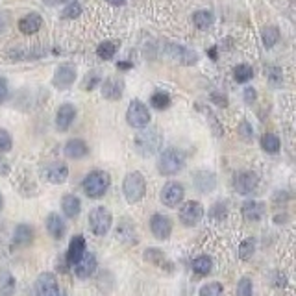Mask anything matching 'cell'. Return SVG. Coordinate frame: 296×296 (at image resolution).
<instances>
[{
    "label": "cell",
    "mask_w": 296,
    "mask_h": 296,
    "mask_svg": "<svg viewBox=\"0 0 296 296\" xmlns=\"http://www.w3.org/2000/svg\"><path fill=\"white\" fill-rule=\"evenodd\" d=\"M243 217L248 222H258L265 217V204L258 200H248L243 204Z\"/></svg>",
    "instance_id": "d6986e66"
},
{
    "label": "cell",
    "mask_w": 296,
    "mask_h": 296,
    "mask_svg": "<svg viewBox=\"0 0 296 296\" xmlns=\"http://www.w3.org/2000/svg\"><path fill=\"white\" fill-rule=\"evenodd\" d=\"M97 266L99 265H97V258H95V254L85 250L84 254H82V258L78 259L76 263L72 265V268H74V274H76L78 278L87 280V278H91L93 274H95Z\"/></svg>",
    "instance_id": "30bf717a"
},
{
    "label": "cell",
    "mask_w": 296,
    "mask_h": 296,
    "mask_svg": "<svg viewBox=\"0 0 296 296\" xmlns=\"http://www.w3.org/2000/svg\"><path fill=\"white\" fill-rule=\"evenodd\" d=\"M252 295H254L252 281L248 278H243V280L237 283V296H252Z\"/></svg>",
    "instance_id": "f35d334b"
},
{
    "label": "cell",
    "mask_w": 296,
    "mask_h": 296,
    "mask_svg": "<svg viewBox=\"0 0 296 296\" xmlns=\"http://www.w3.org/2000/svg\"><path fill=\"white\" fill-rule=\"evenodd\" d=\"M109 183H111V178L107 172L104 170H93L84 178V193L89 198H102L109 189Z\"/></svg>",
    "instance_id": "3957f363"
},
{
    "label": "cell",
    "mask_w": 296,
    "mask_h": 296,
    "mask_svg": "<svg viewBox=\"0 0 296 296\" xmlns=\"http://www.w3.org/2000/svg\"><path fill=\"white\" fill-rule=\"evenodd\" d=\"M183 197H185V189L182 183L178 182L165 183L161 189V202L167 207H178L183 202Z\"/></svg>",
    "instance_id": "ba28073f"
},
{
    "label": "cell",
    "mask_w": 296,
    "mask_h": 296,
    "mask_svg": "<svg viewBox=\"0 0 296 296\" xmlns=\"http://www.w3.org/2000/svg\"><path fill=\"white\" fill-rule=\"evenodd\" d=\"M15 278L8 268H0V296H13Z\"/></svg>",
    "instance_id": "4316f807"
},
{
    "label": "cell",
    "mask_w": 296,
    "mask_h": 296,
    "mask_svg": "<svg viewBox=\"0 0 296 296\" xmlns=\"http://www.w3.org/2000/svg\"><path fill=\"white\" fill-rule=\"evenodd\" d=\"M150 230H152L156 239L165 241V239H168L170 233H172V222H170V219L165 217V215L156 213L152 219H150Z\"/></svg>",
    "instance_id": "4fadbf2b"
},
{
    "label": "cell",
    "mask_w": 296,
    "mask_h": 296,
    "mask_svg": "<svg viewBox=\"0 0 296 296\" xmlns=\"http://www.w3.org/2000/svg\"><path fill=\"white\" fill-rule=\"evenodd\" d=\"M102 82V78H100V72H97V70H93L91 74H87L85 76V80H84V87L85 91H91V89H95V85L97 84H100Z\"/></svg>",
    "instance_id": "ab89813d"
},
{
    "label": "cell",
    "mask_w": 296,
    "mask_h": 296,
    "mask_svg": "<svg viewBox=\"0 0 296 296\" xmlns=\"http://www.w3.org/2000/svg\"><path fill=\"white\" fill-rule=\"evenodd\" d=\"M209 213H211L213 219H217V220L224 219V217H226V205L222 204V202H217V204L211 207V211Z\"/></svg>",
    "instance_id": "7bdbcfd3"
},
{
    "label": "cell",
    "mask_w": 296,
    "mask_h": 296,
    "mask_svg": "<svg viewBox=\"0 0 296 296\" xmlns=\"http://www.w3.org/2000/svg\"><path fill=\"white\" fill-rule=\"evenodd\" d=\"M85 252V239L84 235H74L70 239V244H68L67 250V263L70 266L76 263L78 259L82 258V254Z\"/></svg>",
    "instance_id": "603a6c76"
},
{
    "label": "cell",
    "mask_w": 296,
    "mask_h": 296,
    "mask_svg": "<svg viewBox=\"0 0 296 296\" xmlns=\"http://www.w3.org/2000/svg\"><path fill=\"white\" fill-rule=\"evenodd\" d=\"M239 133H241V137H243V139H246V141H250L252 135H254V132H252V126L246 121H243L241 124H239Z\"/></svg>",
    "instance_id": "ee69618b"
},
{
    "label": "cell",
    "mask_w": 296,
    "mask_h": 296,
    "mask_svg": "<svg viewBox=\"0 0 296 296\" xmlns=\"http://www.w3.org/2000/svg\"><path fill=\"white\" fill-rule=\"evenodd\" d=\"M254 252H256V241L254 239H244L239 246V258L243 261H248L254 256Z\"/></svg>",
    "instance_id": "e575fe53"
},
{
    "label": "cell",
    "mask_w": 296,
    "mask_h": 296,
    "mask_svg": "<svg viewBox=\"0 0 296 296\" xmlns=\"http://www.w3.org/2000/svg\"><path fill=\"white\" fill-rule=\"evenodd\" d=\"M61 209L65 213V217L68 219H76L80 211H82V202L80 198L74 197V195H65L63 200H61Z\"/></svg>",
    "instance_id": "484cf974"
},
{
    "label": "cell",
    "mask_w": 296,
    "mask_h": 296,
    "mask_svg": "<svg viewBox=\"0 0 296 296\" xmlns=\"http://www.w3.org/2000/svg\"><path fill=\"white\" fill-rule=\"evenodd\" d=\"M13 146V141H11V135L4 128H0V152H8Z\"/></svg>",
    "instance_id": "60d3db41"
},
{
    "label": "cell",
    "mask_w": 296,
    "mask_h": 296,
    "mask_svg": "<svg viewBox=\"0 0 296 296\" xmlns=\"http://www.w3.org/2000/svg\"><path fill=\"white\" fill-rule=\"evenodd\" d=\"M48 4H58V2H65V0H46Z\"/></svg>",
    "instance_id": "11a10c76"
},
{
    "label": "cell",
    "mask_w": 296,
    "mask_h": 296,
    "mask_svg": "<svg viewBox=\"0 0 296 296\" xmlns=\"http://www.w3.org/2000/svg\"><path fill=\"white\" fill-rule=\"evenodd\" d=\"M276 285H278V287H285V283H287V278H285V276H283V274H276Z\"/></svg>",
    "instance_id": "c3c4849f"
},
{
    "label": "cell",
    "mask_w": 296,
    "mask_h": 296,
    "mask_svg": "<svg viewBox=\"0 0 296 296\" xmlns=\"http://www.w3.org/2000/svg\"><path fill=\"white\" fill-rule=\"evenodd\" d=\"M117 67L122 68V70H128V68H132V63H130V61H119Z\"/></svg>",
    "instance_id": "f907efd6"
},
{
    "label": "cell",
    "mask_w": 296,
    "mask_h": 296,
    "mask_svg": "<svg viewBox=\"0 0 296 296\" xmlns=\"http://www.w3.org/2000/svg\"><path fill=\"white\" fill-rule=\"evenodd\" d=\"M167 52L172 60H176L178 63H182V65H193V63L198 61L197 52L191 50V48H185L182 45H168Z\"/></svg>",
    "instance_id": "5bb4252c"
},
{
    "label": "cell",
    "mask_w": 296,
    "mask_h": 296,
    "mask_svg": "<svg viewBox=\"0 0 296 296\" xmlns=\"http://www.w3.org/2000/svg\"><path fill=\"white\" fill-rule=\"evenodd\" d=\"M74 80H76V68L65 63V65H60L56 68V72L52 76V84L58 89H68L70 85L74 84Z\"/></svg>",
    "instance_id": "8fae6325"
},
{
    "label": "cell",
    "mask_w": 296,
    "mask_h": 296,
    "mask_svg": "<svg viewBox=\"0 0 296 296\" xmlns=\"http://www.w3.org/2000/svg\"><path fill=\"white\" fill-rule=\"evenodd\" d=\"M143 258H144V261H148V263H152V265L160 266V268L172 270V263L168 261L167 256H165L160 248H148V250H144Z\"/></svg>",
    "instance_id": "d4e9b609"
},
{
    "label": "cell",
    "mask_w": 296,
    "mask_h": 296,
    "mask_svg": "<svg viewBox=\"0 0 296 296\" xmlns=\"http://www.w3.org/2000/svg\"><path fill=\"white\" fill-rule=\"evenodd\" d=\"M193 270L198 274V276H207V274L213 270V259L209 256H200L193 261Z\"/></svg>",
    "instance_id": "f1b7e54d"
},
{
    "label": "cell",
    "mask_w": 296,
    "mask_h": 296,
    "mask_svg": "<svg viewBox=\"0 0 296 296\" xmlns=\"http://www.w3.org/2000/svg\"><path fill=\"white\" fill-rule=\"evenodd\" d=\"M233 76H235V80L239 84H246V82L254 76V68H252L250 65H244V63L243 65H237V67L233 68Z\"/></svg>",
    "instance_id": "836d02e7"
},
{
    "label": "cell",
    "mask_w": 296,
    "mask_h": 296,
    "mask_svg": "<svg viewBox=\"0 0 296 296\" xmlns=\"http://www.w3.org/2000/svg\"><path fill=\"white\" fill-rule=\"evenodd\" d=\"M60 295V285L52 272L39 274L35 281V296H58Z\"/></svg>",
    "instance_id": "9c48e42d"
},
{
    "label": "cell",
    "mask_w": 296,
    "mask_h": 296,
    "mask_svg": "<svg viewBox=\"0 0 296 296\" xmlns=\"http://www.w3.org/2000/svg\"><path fill=\"white\" fill-rule=\"evenodd\" d=\"M122 191H124V197L130 204H137L146 195V180L137 170L128 172L126 178H124V183H122Z\"/></svg>",
    "instance_id": "277c9868"
},
{
    "label": "cell",
    "mask_w": 296,
    "mask_h": 296,
    "mask_svg": "<svg viewBox=\"0 0 296 296\" xmlns=\"http://www.w3.org/2000/svg\"><path fill=\"white\" fill-rule=\"evenodd\" d=\"M63 152H65V156L70 158V160H82V158H85V156L89 154V146H87L85 141H82V139H70V141L65 144Z\"/></svg>",
    "instance_id": "44dd1931"
},
{
    "label": "cell",
    "mask_w": 296,
    "mask_h": 296,
    "mask_svg": "<svg viewBox=\"0 0 296 296\" xmlns=\"http://www.w3.org/2000/svg\"><path fill=\"white\" fill-rule=\"evenodd\" d=\"M58 296H67V295H65V293H61V291H60V295H58Z\"/></svg>",
    "instance_id": "6f0895ef"
},
{
    "label": "cell",
    "mask_w": 296,
    "mask_h": 296,
    "mask_svg": "<svg viewBox=\"0 0 296 296\" xmlns=\"http://www.w3.org/2000/svg\"><path fill=\"white\" fill-rule=\"evenodd\" d=\"M33 241V230L28 224H19L13 233V243L17 246H28Z\"/></svg>",
    "instance_id": "83f0119b"
},
{
    "label": "cell",
    "mask_w": 296,
    "mask_h": 296,
    "mask_svg": "<svg viewBox=\"0 0 296 296\" xmlns=\"http://www.w3.org/2000/svg\"><path fill=\"white\" fill-rule=\"evenodd\" d=\"M209 58H211V60H217V46L209 48Z\"/></svg>",
    "instance_id": "f5cc1de1"
},
{
    "label": "cell",
    "mask_w": 296,
    "mask_h": 296,
    "mask_svg": "<svg viewBox=\"0 0 296 296\" xmlns=\"http://www.w3.org/2000/svg\"><path fill=\"white\" fill-rule=\"evenodd\" d=\"M259 178L256 172H250V170H244V172H239L235 176V182H233V187L239 195H250L252 191L258 189Z\"/></svg>",
    "instance_id": "7c38bea8"
},
{
    "label": "cell",
    "mask_w": 296,
    "mask_h": 296,
    "mask_svg": "<svg viewBox=\"0 0 296 296\" xmlns=\"http://www.w3.org/2000/svg\"><path fill=\"white\" fill-rule=\"evenodd\" d=\"M19 30L26 33V35H32V33H35V32L41 30V26H43V19L41 15L37 13H26L24 17L19 19Z\"/></svg>",
    "instance_id": "e0dca14e"
},
{
    "label": "cell",
    "mask_w": 296,
    "mask_h": 296,
    "mask_svg": "<svg viewBox=\"0 0 296 296\" xmlns=\"http://www.w3.org/2000/svg\"><path fill=\"white\" fill-rule=\"evenodd\" d=\"M256 99H258V91H256L254 87H246V89H244V102H246V104H254Z\"/></svg>",
    "instance_id": "bcb514c9"
},
{
    "label": "cell",
    "mask_w": 296,
    "mask_h": 296,
    "mask_svg": "<svg viewBox=\"0 0 296 296\" xmlns=\"http://www.w3.org/2000/svg\"><path fill=\"white\" fill-rule=\"evenodd\" d=\"M74 117H76V107L72 104L60 106L58 113H56V126H58V130L60 132H67L70 128V124H72V121H74Z\"/></svg>",
    "instance_id": "9a60e30c"
},
{
    "label": "cell",
    "mask_w": 296,
    "mask_h": 296,
    "mask_svg": "<svg viewBox=\"0 0 296 296\" xmlns=\"http://www.w3.org/2000/svg\"><path fill=\"white\" fill-rule=\"evenodd\" d=\"M46 230H48V233L54 239H63L65 231H67V224H65V220L61 219L58 213H50L46 217Z\"/></svg>",
    "instance_id": "7402d4cb"
},
{
    "label": "cell",
    "mask_w": 296,
    "mask_h": 296,
    "mask_svg": "<svg viewBox=\"0 0 296 296\" xmlns=\"http://www.w3.org/2000/svg\"><path fill=\"white\" fill-rule=\"evenodd\" d=\"M117 239L124 244H135L137 243V235H135V228H133V224L130 222L128 219H124L122 222H119V226H117Z\"/></svg>",
    "instance_id": "cb8c5ba5"
},
{
    "label": "cell",
    "mask_w": 296,
    "mask_h": 296,
    "mask_svg": "<svg viewBox=\"0 0 296 296\" xmlns=\"http://www.w3.org/2000/svg\"><path fill=\"white\" fill-rule=\"evenodd\" d=\"M193 183H195V187L200 193H211L215 189V185H217V178L209 170H198L195 178H193Z\"/></svg>",
    "instance_id": "ac0fdd59"
},
{
    "label": "cell",
    "mask_w": 296,
    "mask_h": 296,
    "mask_svg": "<svg viewBox=\"0 0 296 296\" xmlns=\"http://www.w3.org/2000/svg\"><path fill=\"white\" fill-rule=\"evenodd\" d=\"M9 172V167H8V163H6V161L4 160H0V174H8Z\"/></svg>",
    "instance_id": "681fc988"
},
{
    "label": "cell",
    "mask_w": 296,
    "mask_h": 296,
    "mask_svg": "<svg viewBox=\"0 0 296 296\" xmlns=\"http://www.w3.org/2000/svg\"><path fill=\"white\" fill-rule=\"evenodd\" d=\"M204 219V205L197 202V200H191L185 202L180 209V220H182L183 226H197L200 220Z\"/></svg>",
    "instance_id": "52a82bcc"
},
{
    "label": "cell",
    "mask_w": 296,
    "mask_h": 296,
    "mask_svg": "<svg viewBox=\"0 0 296 296\" xmlns=\"http://www.w3.org/2000/svg\"><path fill=\"white\" fill-rule=\"evenodd\" d=\"M2 205H4V198H2V195H0V209H2Z\"/></svg>",
    "instance_id": "9f6ffc18"
},
{
    "label": "cell",
    "mask_w": 296,
    "mask_h": 296,
    "mask_svg": "<svg viewBox=\"0 0 296 296\" xmlns=\"http://www.w3.org/2000/svg\"><path fill=\"white\" fill-rule=\"evenodd\" d=\"M6 30V15L4 13H0V32Z\"/></svg>",
    "instance_id": "816d5d0a"
},
{
    "label": "cell",
    "mask_w": 296,
    "mask_h": 296,
    "mask_svg": "<svg viewBox=\"0 0 296 296\" xmlns=\"http://www.w3.org/2000/svg\"><path fill=\"white\" fill-rule=\"evenodd\" d=\"M117 52V45L111 43V41H104V43H100L99 48H97V54H99L102 60H111Z\"/></svg>",
    "instance_id": "d590c367"
},
{
    "label": "cell",
    "mask_w": 296,
    "mask_h": 296,
    "mask_svg": "<svg viewBox=\"0 0 296 296\" xmlns=\"http://www.w3.org/2000/svg\"><path fill=\"white\" fill-rule=\"evenodd\" d=\"M161 144H163V135L160 133V130L156 128H148L139 132L135 135V141H133V146H135V152L143 158H148V156H154V154L160 152Z\"/></svg>",
    "instance_id": "6da1fadb"
},
{
    "label": "cell",
    "mask_w": 296,
    "mask_h": 296,
    "mask_svg": "<svg viewBox=\"0 0 296 296\" xmlns=\"http://www.w3.org/2000/svg\"><path fill=\"white\" fill-rule=\"evenodd\" d=\"M193 21H195L198 30H207L213 24V13L211 11H197L193 15Z\"/></svg>",
    "instance_id": "4dcf8cb0"
},
{
    "label": "cell",
    "mask_w": 296,
    "mask_h": 296,
    "mask_svg": "<svg viewBox=\"0 0 296 296\" xmlns=\"http://www.w3.org/2000/svg\"><path fill=\"white\" fill-rule=\"evenodd\" d=\"M261 37H263V45H265L266 48H270V46H274L278 43L280 32H278V28H274V26H266V28H263V32H261Z\"/></svg>",
    "instance_id": "d6a6232c"
},
{
    "label": "cell",
    "mask_w": 296,
    "mask_h": 296,
    "mask_svg": "<svg viewBox=\"0 0 296 296\" xmlns=\"http://www.w3.org/2000/svg\"><path fill=\"white\" fill-rule=\"evenodd\" d=\"M261 148L268 154L280 152V139L274 135V133H265L261 137Z\"/></svg>",
    "instance_id": "f546056e"
},
{
    "label": "cell",
    "mask_w": 296,
    "mask_h": 296,
    "mask_svg": "<svg viewBox=\"0 0 296 296\" xmlns=\"http://www.w3.org/2000/svg\"><path fill=\"white\" fill-rule=\"evenodd\" d=\"M111 222H113V217H111L109 209H106L104 205H99L89 213V228L95 235H106L111 228Z\"/></svg>",
    "instance_id": "5b68a950"
},
{
    "label": "cell",
    "mask_w": 296,
    "mask_h": 296,
    "mask_svg": "<svg viewBox=\"0 0 296 296\" xmlns=\"http://www.w3.org/2000/svg\"><path fill=\"white\" fill-rule=\"evenodd\" d=\"M266 78L272 85H280L281 84V68L278 67H270L266 70Z\"/></svg>",
    "instance_id": "b9f144b4"
},
{
    "label": "cell",
    "mask_w": 296,
    "mask_h": 296,
    "mask_svg": "<svg viewBox=\"0 0 296 296\" xmlns=\"http://www.w3.org/2000/svg\"><path fill=\"white\" fill-rule=\"evenodd\" d=\"M8 93H9L8 80H6V78L0 76V104H2V102H4L6 99H8Z\"/></svg>",
    "instance_id": "f6af8a7d"
},
{
    "label": "cell",
    "mask_w": 296,
    "mask_h": 296,
    "mask_svg": "<svg viewBox=\"0 0 296 296\" xmlns=\"http://www.w3.org/2000/svg\"><path fill=\"white\" fill-rule=\"evenodd\" d=\"M200 296H222V283L213 281V283H205L200 289Z\"/></svg>",
    "instance_id": "8d00e7d4"
},
{
    "label": "cell",
    "mask_w": 296,
    "mask_h": 296,
    "mask_svg": "<svg viewBox=\"0 0 296 296\" xmlns=\"http://www.w3.org/2000/svg\"><path fill=\"white\" fill-rule=\"evenodd\" d=\"M150 104H152L156 109H160V111H163V109H167L168 106H170V95L165 91H158L152 95V99H150Z\"/></svg>",
    "instance_id": "1f68e13d"
},
{
    "label": "cell",
    "mask_w": 296,
    "mask_h": 296,
    "mask_svg": "<svg viewBox=\"0 0 296 296\" xmlns=\"http://www.w3.org/2000/svg\"><path fill=\"white\" fill-rule=\"evenodd\" d=\"M213 102L215 104H219V106H228V100H226V97L224 95H220V93H213Z\"/></svg>",
    "instance_id": "7dc6e473"
},
{
    "label": "cell",
    "mask_w": 296,
    "mask_h": 296,
    "mask_svg": "<svg viewBox=\"0 0 296 296\" xmlns=\"http://www.w3.org/2000/svg\"><path fill=\"white\" fill-rule=\"evenodd\" d=\"M185 167V156L178 148H167L158 158V170L163 176H174Z\"/></svg>",
    "instance_id": "7a4b0ae2"
},
{
    "label": "cell",
    "mask_w": 296,
    "mask_h": 296,
    "mask_svg": "<svg viewBox=\"0 0 296 296\" xmlns=\"http://www.w3.org/2000/svg\"><path fill=\"white\" fill-rule=\"evenodd\" d=\"M100 84H102V95H104L106 100H111V102H113V100H119L122 97V93H124V84L113 76L106 78V80L100 82Z\"/></svg>",
    "instance_id": "2e32d148"
},
{
    "label": "cell",
    "mask_w": 296,
    "mask_h": 296,
    "mask_svg": "<svg viewBox=\"0 0 296 296\" xmlns=\"http://www.w3.org/2000/svg\"><path fill=\"white\" fill-rule=\"evenodd\" d=\"M80 13H82V4L70 2V4H67V8L61 11V17L63 19H76V17H80Z\"/></svg>",
    "instance_id": "74e56055"
},
{
    "label": "cell",
    "mask_w": 296,
    "mask_h": 296,
    "mask_svg": "<svg viewBox=\"0 0 296 296\" xmlns=\"http://www.w3.org/2000/svg\"><path fill=\"white\" fill-rule=\"evenodd\" d=\"M109 4H113V6H124V2L126 0H107Z\"/></svg>",
    "instance_id": "db71d44e"
},
{
    "label": "cell",
    "mask_w": 296,
    "mask_h": 296,
    "mask_svg": "<svg viewBox=\"0 0 296 296\" xmlns=\"http://www.w3.org/2000/svg\"><path fill=\"white\" fill-rule=\"evenodd\" d=\"M45 176L50 183L60 185V183H63L68 178V168L65 163H52V165H48L45 168Z\"/></svg>",
    "instance_id": "ffe728a7"
},
{
    "label": "cell",
    "mask_w": 296,
    "mask_h": 296,
    "mask_svg": "<svg viewBox=\"0 0 296 296\" xmlns=\"http://www.w3.org/2000/svg\"><path fill=\"white\" fill-rule=\"evenodd\" d=\"M126 121L132 128H146L150 122V111L141 100H132L126 111Z\"/></svg>",
    "instance_id": "8992f818"
}]
</instances>
